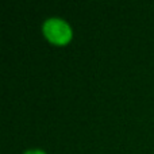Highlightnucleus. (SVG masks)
Wrapping results in <instances>:
<instances>
[{
  "label": "nucleus",
  "instance_id": "1",
  "mask_svg": "<svg viewBox=\"0 0 154 154\" xmlns=\"http://www.w3.org/2000/svg\"><path fill=\"white\" fill-rule=\"evenodd\" d=\"M41 32L50 45L57 48L68 46L73 41L75 30L62 16H49L41 24Z\"/></svg>",
  "mask_w": 154,
  "mask_h": 154
},
{
  "label": "nucleus",
  "instance_id": "2",
  "mask_svg": "<svg viewBox=\"0 0 154 154\" xmlns=\"http://www.w3.org/2000/svg\"><path fill=\"white\" fill-rule=\"evenodd\" d=\"M22 154H48V152L41 147H30V149H26Z\"/></svg>",
  "mask_w": 154,
  "mask_h": 154
}]
</instances>
